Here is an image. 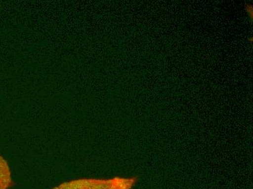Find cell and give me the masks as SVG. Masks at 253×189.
I'll return each mask as SVG.
<instances>
[{
	"label": "cell",
	"instance_id": "1",
	"mask_svg": "<svg viewBox=\"0 0 253 189\" xmlns=\"http://www.w3.org/2000/svg\"><path fill=\"white\" fill-rule=\"evenodd\" d=\"M134 178H114L112 179H78L63 183L52 189H131Z\"/></svg>",
	"mask_w": 253,
	"mask_h": 189
},
{
	"label": "cell",
	"instance_id": "2",
	"mask_svg": "<svg viewBox=\"0 0 253 189\" xmlns=\"http://www.w3.org/2000/svg\"><path fill=\"white\" fill-rule=\"evenodd\" d=\"M13 185L11 172L8 164L0 156V189H8Z\"/></svg>",
	"mask_w": 253,
	"mask_h": 189
},
{
	"label": "cell",
	"instance_id": "3",
	"mask_svg": "<svg viewBox=\"0 0 253 189\" xmlns=\"http://www.w3.org/2000/svg\"><path fill=\"white\" fill-rule=\"evenodd\" d=\"M246 10L248 11V15H249L250 18L253 20V7L252 5H248L246 7Z\"/></svg>",
	"mask_w": 253,
	"mask_h": 189
}]
</instances>
